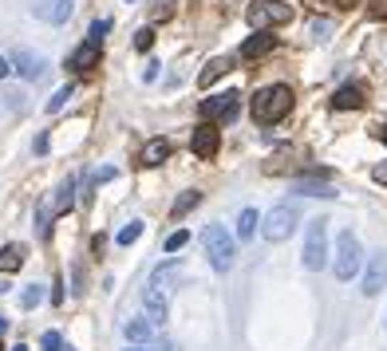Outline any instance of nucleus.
I'll return each instance as SVG.
<instances>
[{"instance_id": "nucleus-38", "label": "nucleus", "mask_w": 387, "mask_h": 351, "mask_svg": "<svg viewBox=\"0 0 387 351\" xmlns=\"http://www.w3.org/2000/svg\"><path fill=\"white\" fill-rule=\"evenodd\" d=\"M150 351H178V343H174V340H158Z\"/></svg>"}, {"instance_id": "nucleus-7", "label": "nucleus", "mask_w": 387, "mask_h": 351, "mask_svg": "<svg viewBox=\"0 0 387 351\" xmlns=\"http://www.w3.org/2000/svg\"><path fill=\"white\" fill-rule=\"evenodd\" d=\"M237 99H241V91H217V95H210V99H202V107H198V115L202 119H233L237 115Z\"/></svg>"}, {"instance_id": "nucleus-25", "label": "nucleus", "mask_w": 387, "mask_h": 351, "mask_svg": "<svg viewBox=\"0 0 387 351\" xmlns=\"http://www.w3.org/2000/svg\"><path fill=\"white\" fill-rule=\"evenodd\" d=\"M198 201H202V194H198V189H186V194H182L178 201H174V209H170V214H174V217H186L190 209L198 206Z\"/></svg>"}, {"instance_id": "nucleus-44", "label": "nucleus", "mask_w": 387, "mask_h": 351, "mask_svg": "<svg viewBox=\"0 0 387 351\" xmlns=\"http://www.w3.org/2000/svg\"><path fill=\"white\" fill-rule=\"evenodd\" d=\"M4 328H9V320H4V316H0V332H4Z\"/></svg>"}, {"instance_id": "nucleus-26", "label": "nucleus", "mask_w": 387, "mask_h": 351, "mask_svg": "<svg viewBox=\"0 0 387 351\" xmlns=\"http://www.w3.org/2000/svg\"><path fill=\"white\" fill-rule=\"evenodd\" d=\"M36 233H40V237H48V233H52V206H48V201H40V206H36Z\"/></svg>"}, {"instance_id": "nucleus-33", "label": "nucleus", "mask_w": 387, "mask_h": 351, "mask_svg": "<svg viewBox=\"0 0 387 351\" xmlns=\"http://www.w3.org/2000/svg\"><path fill=\"white\" fill-rule=\"evenodd\" d=\"M40 347L43 351H63V335L60 332H43L40 335Z\"/></svg>"}, {"instance_id": "nucleus-13", "label": "nucleus", "mask_w": 387, "mask_h": 351, "mask_svg": "<svg viewBox=\"0 0 387 351\" xmlns=\"http://www.w3.org/2000/svg\"><path fill=\"white\" fill-rule=\"evenodd\" d=\"M166 158H170V142H166V138H150V142L143 146V154H138V166L155 170V166H162Z\"/></svg>"}, {"instance_id": "nucleus-19", "label": "nucleus", "mask_w": 387, "mask_h": 351, "mask_svg": "<svg viewBox=\"0 0 387 351\" xmlns=\"http://www.w3.org/2000/svg\"><path fill=\"white\" fill-rule=\"evenodd\" d=\"M76 206V178H63L60 189H56V201H52V214H68Z\"/></svg>"}, {"instance_id": "nucleus-41", "label": "nucleus", "mask_w": 387, "mask_h": 351, "mask_svg": "<svg viewBox=\"0 0 387 351\" xmlns=\"http://www.w3.org/2000/svg\"><path fill=\"white\" fill-rule=\"evenodd\" d=\"M336 4H340V9H352V4H356V0H336Z\"/></svg>"}, {"instance_id": "nucleus-24", "label": "nucleus", "mask_w": 387, "mask_h": 351, "mask_svg": "<svg viewBox=\"0 0 387 351\" xmlns=\"http://www.w3.org/2000/svg\"><path fill=\"white\" fill-rule=\"evenodd\" d=\"M71 95H76V83H63L60 91L52 95V99H48V115H56V111H63V107L71 103Z\"/></svg>"}, {"instance_id": "nucleus-23", "label": "nucleus", "mask_w": 387, "mask_h": 351, "mask_svg": "<svg viewBox=\"0 0 387 351\" xmlns=\"http://www.w3.org/2000/svg\"><path fill=\"white\" fill-rule=\"evenodd\" d=\"M257 225H261L257 209H241V214H237V237H241V241H253Z\"/></svg>"}, {"instance_id": "nucleus-30", "label": "nucleus", "mask_w": 387, "mask_h": 351, "mask_svg": "<svg viewBox=\"0 0 387 351\" xmlns=\"http://www.w3.org/2000/svg\"><path fill=\"white\" fill-rule=\"evenodd\" d=\"M309 32H312V40H328V36H332V20H324V16H312Z\"/></svg>"}, {"instance_id": "nucleus-16", "label": "nucleus", "mask_w": 387, "mask_h": 351, "mask_svg": "<svg viewBox=\"0 0 387 351\" xmlns=\"http://www.w3.org/2000/svg\"><path fill=\"white\" fill-rule=\"evenodd\" d=\"M273 48H277V36H269V32H257V36H249V40L241 43V60H257V56L273 52Z\"/></svg>"}, {"instance_id": "nucleus-18", "label": "nucleus", "mask_w": 387, "mask_h": 351, "mask_svg": "<svg viewBox=\"0 0 387 351\" xmlns=\"http://www.w3.org/2000/svg\"><path fill=\"white\" fill-rule=\"evenodd\" d=\"M233 68V60L229 56H214V60L206 63V68H202V75H198V87H210V83H217V79L225 75V71Z\"/></svg>"}, {"instance_id": "nucleus-36", "label": "nucleus", "mask_w": 387, "mask_h": 351, "mask_svg": "<svg viewBox=\"0 0 387 351\" xmlns=\"http://www.w3.org/2000/svg\"><path fill=\"white\" fill-rule=\"evenodd\" d=\"M371 178H376L379 186H387V158H383V162L376 166V170H371Z\"/></svg>"}, {"instance_id": "nucleus-29", "label": "nucleus", "mask_w": 387, "mask_h": 351, "mask_svg": "<svg viewBox=\"0 0 387 351\" xmlns=\"http://www.w3.org/2000/svg\"><path fill=\"white\" fill-rule=\"evenodd\" d=\"M174 16V0H150V20H170Z\"/></svg>"}, {"instance_id": "nucleus-43", "label": "nucleus", "mask_w": 387, "mask_h": 351, "mask_svg": "<svg viewBox=\"0 0 387 351\" xmlns=\"http://www.w3.org/2000/svg\"><path fill=\"white\" fill-rule=\"evenodd\" d=\"M4 292H9V281H0V296H4Z\"/></svg>"}, {"instance_id": "nucleus-11", "label": "nucleus", "mask_w": 387, "mask_h": 351, "mask_svg": "<svg viewBox=\"0 0 387 351\" xmlns=\"http://www.w3.org/2000/svg\"><path fill=\"white\" fill-rule=\"evenodd\" d=\"M383 284H387V248H379L368 261V273H363V296H379Z\"/></svg>"}, {"instance_id": "nucleus-2", "label": "nucleus", "mask_w": 387, "mask_h": 351, "mask_svg": "<svg viewBox=\"0 0 387 351\" xmlns=\"http://www.w3.org/2000/svg\"><path fill=\"white\" fill-rule=\"evenodd\" d=\"M202 245H206V257H210V265H214V273H229L233 257H237V241L225 233V225H206Z\"/></svg>"}, {"instance_id": "nucleus-27", "label": "nucleus", "mask_w": 387, "mask_h": 351, "mask_svg": "<svg viewBox=\"0 0 387 351\" xmlns=\"http://www.w3.org/2000/svg\"><path fill=\"white\" fill-rule=\"evenodd\" d=\"M40 300H43V288H40V284H28V288L20 292V308H24V312H32L36 304H40Z\"/></svg>"}, {"instance_id": "nucleus-22", "label": "nucleus", "mask_w": 387, "mask_h": 351, "mask_svg": "<svg viewBox=\"0 0 387 351\" xmlns=\"http://www.w3.org/2000/svg\"><path fill=\"white\" fill-rule=\"evenodd\" d=\"M150 320L143 316V320H127V324H123V335H127L130 343H150Z\"/></svg>"}, {"instance_id": "nucleus-4", "label": "nucleus", "mask_w": 387, "mask_h": 351, "mask_svg": "<svg viewBox=\"0 0 387 351\" xmlns=\"http://www.w3.org/2000/svg\"><path fill=\"white\" fill-rule=\"evenodd\" d=\"M360 265H363V245L356 241L352 229H344L340 237H336V261H332L336 281H344V284H348L356 273H360Z\"/></svg>"}, {"instance_id": "nucleus-21", "label": "nucleus", "mask_w": 387, "mask_h": 351, "mask_svg": "<svg viewBox=\"0 0 387 351\" xmlns=\"http://www.w3.org/2000/svg\"><path fill=\"white\" fill-rule=\"evenodd\" d=\"M178 276H182V265H178V261H166V265H158L155 268V276H150V284H155V288H170V284L174 281H178Z\"/></svg>"}, {"instance_id": "nucleus-28", "label": "nucleus", "mask_w": 387, "mask_h": 351, "mask_svg": "<svg viewBox=\"0 0 387 351\" xmlns=\"http://www.w3.org/2000/svg\"><path fill=\"white\" fill-rule=\"evenodd\" d=\"M138 237H143V221H130V225H123V229H119V237H115V241L127 248V245H135Z\"/></svg>"}, {"instance_id": "nucleus-34", "label": "nucleus", "mask_w": 387, "mask_h": 351, "mask_svg": "<svg viewBox=\"0 0 387 351\" xmlns=\"http://www.w3.org/2000/svg\"><path fill=\"white\" fill-rule=\"evenodd\" d=\"M190 241V233L186 229H178V233H170V237H166V253H178L182 245H186Z\"/></svg>"}, {"instance_id": "nucleus-42", "label": "nucleus", "mask_w": 387, "mask_h": 351, "mask_svg": "<svg viewBox=\"0 0 387 351\" xmlns=\"http://www.w3.org/2000/svg\"><path fill=\"white\" fill-rule=\"evenodd\" d=\"M127 351H150V347H147V343H135V347H127Z\"/></svg>"}, {"instance_id": "nucleus-9", "label": "nucleus", "mask_w": 387, "mask_h": 351, "mask_svg": "<svg viewBox=\"0 0 387 351\" xmlns=\"http://www.w3.org/2000/svg\"><path fill=\"white\" fill-rule=\"evenodd\" d=\"M9 68H12V71H20V75H24L28 83H40V79L48 75V60H43V56H36V52H28V48L12 52Z\"/></svg>"}, {"instance_id": "nucleus-35", "label": "nucleus", "mask_w": 387, "mask_h": 351, "mask_svg": "<svg viewBox=\"0 0 387 351\" xmlns=\"http://www.w3.org/2000/svg\"><path fill=\"white\" fill-rule=\"evenodd\" d=\"M111 178H115V166H103V170H95V174H91L95 186H99V182H111Z\"/></svg>"}, {"instance_id": "nucleus-10", "label": "nucleus", "mask_w": 387, "mask_h": 351, "mask_svg": "<svg viewBox=\"0 0 387 351\" xmlns=\"http://www.w3.org/2000/svg\"><path fill=\"white\" fill-rule=\"evenodd\" d=\"M71 12H76V0H36L32 16L48 20V24H68Z\"/></svg>"}, {"instance_id": "nucleus-40", "label": "nucleus", "mask_w": 387, "mask_h": 351, "mask_svg": "<svg viewBox=\"0 0 387 351\" xmlns=\"http://www.w3.org/2000/svg\"><path fill=\"white\" fill-rule=\"evenodd\" d=\"M9 75H12V68H9V60L0 56V79H9Z\"/></svg>"}, {"instance_id": "nucleus-46", "label": "nucleus", "mask_w": 387, "mask_h": 351, "mask_svg": "<svg viewBox=\"0 0 387 351\" xmlns=\"http://www.w3.org/2000/svg\"><path fill=\"white\" fill-rule=\"evenodd\" d=\"M379 135H383V138H387V127H383V130H379Z\"/></svg>"}, {"instance_id": "nucleus-15", "label": "nucleus", "mask_w": 387, "mask_h": 351, "mask_svg": "<svg viewBox=\"0 0 387 351\" xmlns=\"http://www.w3.org/2000/svg\"><path fill=\"white\" fill-rule=\"evenodd\" d=\"M289 189L301 197H336L332 182H320V178H296V182H289Z\"/></svg>"}, {"instance_id": "nucleus-8", "label": "nucleus", "mask_w": 387, "mask_h": 351, "mask_svg": "<svg viewBox=\"0 0 387 351\" xmlns=\"http://www.w3.org/2000/svg\"><path fill=\"white\" fill-rule=\"evenodd\" d=\"M217 146H222V130H217L214 122H198V127H194V135H190V150L210 162V158L217 154Z\"/></svg>"}, {"instance_id": "nucleus-45", "label": "nucleus", "mask_w": 387, "mask_h": 351, "mask_svg": "<svg viewBox=\"0 0 387 351\" xmlns=\"http://www.w3.org/2000/svg\"><path fill=\"white\" fill-rule=\"evenodd\" d=\"M12 351H28V347H24V343H16V347H12Z\"/></svg>"}, {"instance_id": "nucleus-48", "label": "nucleus", "mask_w": 387, "mask_h": 351, "mask_svg": "<svg viewBox=\"0 0 387 351\" xmlns=\"http://www.w3.org/2000/svg\"><path fill=\"white\" fill-rule=\"evenodd\" d=\"M0 351H4V347H0Z\"/></svg>"}, {"instance_id": "nucleus-37", "label": "nucleus", "mask_w": 387, "mask_h": 351, "mask_svg": "<svg viewBox=\"0 0 387 351\" xmlns=\"http://www.w3.org/2000/svg\"><path fill=\"white\" fill-rule=\"evenodd\" d=\"M32 150H36V154H48V135H36Z\"/></svg>"}, {"instance_id": "nucleus-14", "label": "nucleus", "mask_w": 387, "mask_h": 351, "mask_svg": "<svg viewBox=\"0 0 387 351\" xmlns=\"http://www.w3.org/2000/svg\"><path fill=\"white\" fill-rule=\"evenodd\" d=\"M68 68H71V71H91V68H99V43H79L76 52L68 56Z\"/></svg>"}, {"instance_id": "nucleus-39", "label": "nucleus", "mask_w": 387, "mask_h": 351, "mask_svg": "<svg viewBox=\"0 0 387 351\" xmlns=\"http://www.w3.org/2000/svg\"><path fill=\"white\" fill-rule=\"evenodd\" d=\"M371 16H379V20H387V0H376V9H371Z\"/></svg>"}, {"instance_id": "nucleus-3", "label": "nucleus", "mask_w": 387, "mask_h": 351, "mask_svg": "<svg viewBox=\"0 0 387 351\" xmlns=\"http://www.w3.org/2000/svg\"><path fill=\"white\" fill-rule=\"evenodd\" d=\"M296 225H301V209L293 206V201H281V206H273L265 217H261V237L265 241H289L296 233Z\"/></svg>"}, {"instance_id": "nucleus-6", "label": "nucleus", "mask_w": 387, "mask_h": 351, "mask_svg": "<svg viewBox=\"0 0 387 351\" xmlns=\"http://www.w3.org/2000/svg\"><path fill=\"white\" fill-rule=\"evenodd\" d=\"M245 20H249L257 32H265V28L289 24V20H293V4H281V0H261V4H249Z\"/></svg>"}, {"instance_id": "nucleus-17", "label": "nucleus", "mask_w": 387, "mask_h": 351, "mask_svg": "<svg viewBox=\"0 0 387 351\" xmlns=\"http://www.w3.org/2000/svg\"><path fill=\"white\" fill-rule=\"evenodd\" d=\"M332 107H336V111H356V107H363V87L344 83L340 91L332 95Z\"/></svg>"}, {"instance_id": "nucleus-31", "label": "nucleus", "mask_w": 387, "mask_h": 351, "mask_svg": "<svg viewBox=\"0 0 387 351\" xmlns=\"http://www.w3.org/2000/svg\"><path fill=\"white\" fill-rule=\"evenodd\" d=\"M155 48V28H138L135 32V52H150Z\"/></svg>"}, {"instance_id": "nucleus-5", "label": "nucleus", "mask_w": 387, "mask_h": 351, "mask_svg": "<svg viewBox=\"0 0 387 351\" xmlns=\"http://www.w3.org/2000/svg\"><path fill=\"white\" fill-rule=\"evenodd\" d=\"M328 265V221H309V237H304V268L320 273Z\"/></svg>"}, {"instance_id": "nucleus-32", "label": "nucleus", "mask_w": 387, "mask_h": 351, "mask_svg": "<svg viewBox=\"0 0 387 351\" xmlns=\"http://www.w3.org/2000/svg\"><path fill=\"white\" fill-rule=\"evenodd\" d=\"M107 32H111V20H95V24L87 28V43H103Z\"/></svg>"}, {"instance_id": "nucleus-47", "label": "nucleus", "mask_w": 387, "mask_h": 351, "mask_svg": "<svg viewBox=\"0 0 387 351\" xmlns=\"http://www.w3.org/2000/svg\"><path fill=\"white\" fill-rule=\"evenodd\" d=\"M127 4H135V0H127Z\"/></svg>"}, {"instance_id": "nucleus-1", "label": "nucleus", "mask_w": 387, "mask_h": 351, "mask_svg": "<svg viewBox=\"0 0 387 351\" xmlns=\"http://www.w3.org/2000/svg\"><path fill=\"white\" fill-rule=\"evenodd\" d=\"M289 111H293V91H289V83H269V87H261V91L253 95V103H249L253 122H261V127H273V122H281Z\"/></svg>"}, {"instance_id": "nucleus-20", "label": "nucleus", "mask_w": 387, "mask_h": 351, "mask_svg": "<svg viewBox=\"0 0 387 351\" xmlns=\"http://www.w3.org/2000/svg\"><path fill=\"white\" fill-rule=\"evenodd\" d=\"M24 257H28L24 245H4L0 248V273H16V268L24 265Z\"/></svg>"}, {"instance_id": "nucleus-12", "label": "nucleus", "mask_w": 387, "mask_h": 351, "mask_svg": "<svg viewBox=\"0 0 387 351\" xmlns=\"http://www.w3.org/2000/svg\"><path fill=\"white\" fill-rule=\"evenodd\" d=\"M143 308H147V320H150V324L162 328L166 312H170V304H166V292H158L155 284H147V288H143Z\"/></svg>"}]
</instances>
